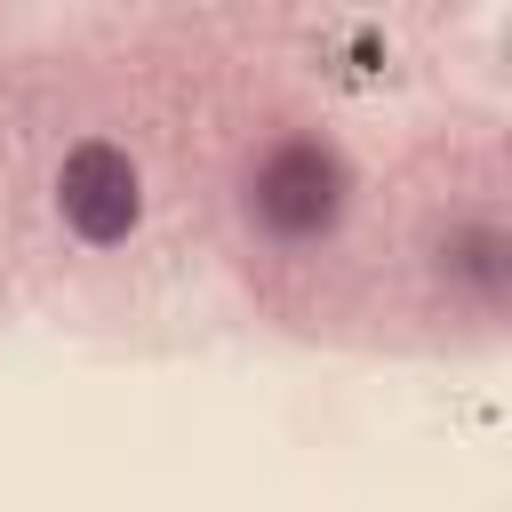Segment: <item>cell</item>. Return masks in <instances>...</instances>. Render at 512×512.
<instances>
[{
	"label": "cell",
	"instance_id": "cell-1",
	"mask_svg": "<svg viewBox=\"0 0 512 512\" xmlns=\"http://www.w3.org/2000/svg\"><path fill=\"white\" fill-rule=\"evenodd\" d=\"M248 216L272 240H320L344 216V168H336V152L312 144V136H280L248 168Z\"/></svg>",
	"mask_w": 512,
	"mask_h": 512
},
{
	"label": "cell",
	"instance_id": "cell-2",
	"mask_svg": "<svg viewBox=\"0 0 512 512\" xmlns=\"http://www.w3.org/2000/svg\"><path fill=\"white\" fill-rule=\"evenodd\" d=\"M56 200H64V224H72L80 240H96V248L128 240L136 216H144L136 168H128V152H112V144H80V152L64 160V176H56Z\"/></svg>",
	"mask_w": 512,
	"mask_h": 512
}]
</instances>
